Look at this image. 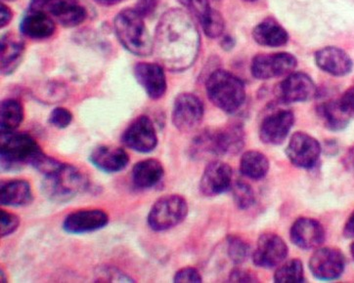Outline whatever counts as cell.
I'll list each match as a JSON object with an SVG mask.
<instances>
[{"label": "cell", "instance_id": "6da1fadb", "mask_svg": "<svg viewBox=\"0 0 354 283\" xmlns=\"http://www.w3.org/2000/svg\"><path fill=\"white\" fill-rule=\"evenodd\" d=\"M199 30L190 14L171 9L160 17L156 28L154 52L162 67L183 72L192 67L199 56Z\"/></svg>", "mask_w": 354, "mask_h": 283}, {"label": "cell", "instance_id": "7a4b0ae2", "mask_svg": "<svg viewBox=\"0 0 354 283\" xmlns=\"http://www.w3.org/2000/svg\"><path fill=\"white\" fill-rule=\"evenodd\" d=\"M44 153L37 142L30 134L23 132L1 133V171L17 172L27 165L34 167Z\"/></svg>", "mask_w": 354, "mask_h": 283}, {"label": "cell", "instance_id": "3957f363", "mask_svg": "<svg viewBox=\"0 0 354 283\" xmlns=\"http://www.w3.org/2000/svg\"><path fill=\"white\" fill-rule=\"evenodd\" d=\"M118 39L127 51L133 55L147 57L154 52V40L149 34L144 18L136 9L120 11L114 20Z\"/></svg>", "mask_w": 354, "mask_h": 283}, {"label": "cell", "instance_id": "277c9868", "mask_svg": "<svg viewBox=\"0 0 354 283\" xmlns=\"http://www.w3.org/2000/svg\"><path fill=\"white\" fill-rule=\"evenodd\" d=\"M207 97L224 113H234L246 101V89L242 80L227 70H216L207 77Z\"/></svg>", "mask_w": 354, "mask_h": 283}, {"label": "cell", "instance_id": "5b68a950", "mask_svg": "<svg viewBox=\"0 0 354 283\" xmlns=\"http://www.w3.org/2000/svg\"><path fill=\"white\" fill-rule=\"evenodd\" d=\"M87 188L86 176L74 165L61 164L44 175L42 192L50 202L66 204Z\"/></svg>", "mask_w": 354, "mask_h": 283}, {"label": "cell", "instance_id": "8992f818", "mask_svg": "<svg viewBox=\"0 0 354 283\" xmlns=\"http://www.w3.org/2000/svg\"><path fill=\"white\" fill-rule=\"evenodd\" d=\"M188 204L179 195H169L159 198L148 215V225L155 232L171 230L185 220Z\"/></svg>", "mask_w": 354, "mask_h": 283}, {"label": "cell", "instance_id": "52a82bcc", "mask_svg": "<svg viewBox=\"0 0 354 283\" xmlns=\"http://www.w3.org/2000/svg\"><path fill=\"white\" fill-rule=\"evenodd\" d=\"M29 10L50 16L65 28H75L84 22L87 12L77 0H32Z\"/></svg>", "mask_w": 354, "mask_h": 283}, {"label": "cell", "instance_id": "ba28073f", "mask_svg": "<svg viewBox=\"0 0 354 283\" xmlns=\"http://www.w3.org/2000/svg\"><path fill=\"white\" fill-rule=\"evenodd\" d=\"M204 104L192 93L179 94L172 108V124L177 130L188 133L195 130L204 119Z\"/></svg>", "mask_w": 354, "mask_h": 283}, {"label": "cell", "instance_id": "9c48e42d", "mask_svg": "<svg viewBox=\"0 0 354 283\" xmlns=\"http://www.w3.org/2000/svg\"><path fill=\"white\" fill-rule=\"evenodd\" d=\"M297 67V59L292 54H261L252 60V74L257 79L266 80L292 74Z\"/></svg>", "mask_w": 354, "mask_h": 283}, {"label": "cell", "instance_id": "30bf717a", "mask_svg": "<svg viewBox=\"0 0 354 283\" xmlns=\"http://www.w3.org/2000/svg\"><path fill=\"white\" fill-rule=\"evenodd\" d=\"M122 141L127 148L141 153L153 152L158 146V136L152 120L140 115L127 126Z\"/></svg>", "mask_w": 354, "mask_h": 283}, {"label": "cell", "instance_id": "8fae6325", "mask_svg": "<svg viewBox=\"0 0 354 283\" xmlns=\"http://www.w3.org/2000/svg\"><path fill=\"white\" fill-rule=\"evenodd\" d=\"M309 269L318 280H337L346 269V257L341 250L334 247L318 248L309 260Z\"/></svg>", "mask_w": 354, "mask_h": 283}, {"label": "cell", "instance_id": "7c38bea8", "mask_svg": "<svg viewBox=\"0 0 354 283\" xmlns=\"http://www.w3.org/2000/svg\"><path fill=\"white\" fill-rule=\"evenodd\" d=\"M288 159L299 168H313L320 159L319 142L304 132H297L290 139L287 150Z\"/></svg>", "mask_w": 354, "mask_h": 283}, {"label": "cell", "instance_id": "4fadbf2b", "mask_svg": "<svg viewBox=\"0 0 354 283\" xmlns=\"http://www.w3.org/2000/svg\"><path fill=\"white\" fill-rule=\"evenodd\" d=\"M313 80L304 72H292L276 88V96L284 104L306 102L316 95Z\"/></svg>", "mask_w": 354, "mask_h": 283}, {"label": "cell", "instance_id": "5bb4252c", "mask_svg": "<svg viewBox=\"0 0 354 283\" xmlns=\"http://www.w3.org/2000/svg\"><path fill=\"white\" fill-rule=\"evenodd\" d=\"M287 255L288 246L284 240L276 233H268L259 237L252 261L259 268L272 269L279 266Z\"/></svg>", "mask_w": 354, "mask_h": 283}, {"label": "cell", "instance_id": "9a60e30c", "mask_svg": "<svg viewBox=\"0 0 354 283\" xmlns=\"http://www.w3.org/2000/svg\"><path fill=\"white\" fill-rule=\"evenodd\" d=\"M295 122L290 110H276L264 117L259 127V137L264 144L280 145L287 139Z\"/></svg>", "mask_w": 354, "mask_h": 283}, {"label": "cell", "instance_id": "2e32d148", "mask_svg": "<svg viewBox=\"0 0 354 283\" xmlns=\"http://www.w3.org/2000/svg\"><path fill=\"white\" fill-rule=\"evenodd\" d=\"M232 184V168L221 160H212L201 178L200 191L206 197H216L225 193Z\"/></svg>", "mask_w": 354, "mask_h": 283}, {"label": "cell", "instance_id": "e0dca14e", "mask_svg": "<svg viewBox=\"0 0 354 283\" xmlns=\"http://www.w3.org/2000/svg\"><path fill=\"white\" fill-rule=\"evenodd\" d=\"M109 216L104 210L82 209L72 212L63 222V230L71 235L96 232L105 228Z\"/></svg>", "mask_w": 354, "mask_h": 283}, {"label": "cell", "instance_id": "ac0fdd59", "mask_svg": "<svg viewBox=\"0 0 354 283\" xmlns=\"http://www.w3.org/2000/svg\"><path fill=\"white\" fill-rule=\"evenodd\" d=\"M134 77L149 98L159 100L166 94L167 84L164 68L160 64L139 63L134 67Z\"/></svg>", "mask_w": 354, "mask_h": 283}, {"label": "cell", "instance_id": "d6986e66", "mask_svg": "<svg viewBox=\"0 0 354 283\" xmlns=\"http://www.w3.org/2000/svg\"><path fill=\"white\" fill-rule=\"evenodd\" d=\"M292 244L304 250L316 249L325 242V231L319 222L313 218L297 219L291 228Z\"/></svg>", "mask_w": 354, "mask_h": 283}, {"label": "cell", "instance_id": "ffe728a7", "mask_svg": "<svg viewBox=\"0 0 354 283\" xmlns=\"http://www.w3.org/2000/svg\"><path fill=\"white\" fill-rule=\"evenodd\" d=\"M89 162L105 173L122 171L129 164V157L124 148L112 146H99L92 150Z\"/></svg>", "mask_w": 354, "mask_h": 283}, {"label": "cell", "instance_id": "44dd1931", "mask_svg": "<svg viewBox=\"0 0 354 283\" xmlns=\"http://www.w3.org/2000/svg\"><path fill=\"white\" fill-rule=\"evenodd\" d=\"M315 62L320 70L334 77L348 75L353 67L351 57L337 47L321 49L315 54Z\"/></svg>", "mask_w": 354, "mask_h": 283}, {"label": "cell", "instance_id": "7402d4cb", "mask_svg": "<svg viewBox=\"0 0 354 283\" xmlns=\"http://www.w3.org/2000/svg\"><path fill=\"white\" fill-rule=\"evenodd\" d=\"M26 43L22 35L8 32L1 37V74L11 75L22 61Z\"/></svg>", "mask_w": 354, "mask_h": 283}, {"label": "cell", "instance_id": "603a6c76", "mask_svg": "<svg viewBox=\"0 0 354 283\" xmlns=\"http://www.w3.org/2000/svg\"><path fill=\"white\" fill-rule=\"evenodd\" d=\"M24 37L35 40L49 39L55 34L56 23L53 18L39 11H28L20 25Z\"/></svg>", "mask_w": 354, "mask_h": 283}, {"label": "cell", "instance_id": "cb8c5ba5", "mask_svg": "<svg viewBox=\"0 0 354 283\" xmlns=\"http://www.w3.org/2000/svg\"><path fill=\"white\" fill-rule=\"evenodd\" d=\"M164 174V167L159 160H141L132 169V185L138 190H149L156 187L162 181Z\"/></svg>", "mask_w": 354, "mask_h": 283}, {"label": "cell", "instance_id": "d4e9b609", "mask_svg": "<svg viewBox=\"0 0 354 283\" xmlns=\"http://www.w3.org/2000/svg\"><path fill=\"white\" fill-rule=\"evenodd\" d=\"M34 200L32 188L26 180L2 182L0 188V202L4 206L24 207Z\"/></svg>", "mask_w": 354, "mask_h": 283}, {"label": "cell", "instance_id": "484cf974", "mask_svg": "<svg viewBox=\"0 0 354 283\" xmlns=\"http://www.w3.org/2000/svg\"><path fill=\"white\" fill-rule=\"evenodd\" d=\"M214 130L219 157L237 155L244 148L246 135L242 125L229 124L223 128Z\"/></svg>", "mask_w": 354, "mask_h": 283}, {"label": "cell", "instance_id": "4316f807", "mask_svg": "<svg viewBox=\"0 0 354 283\" xmlns=\"http://www.w3.org/2000/svg\"><path fill=\"white\" fill-rule=\"evenodd\" d=\"M317 113L323 125L331 131L344 130L351 121V115L344 108L341 100L321 104Z\"/></svg>", "mask_w": 354, "mask_h": 283}, {"label": "cell", "instance_id": "83f0119b", "mask_svg": "<svg viewBox=\"0 0 354 283\" xmlns=\"http://www.w3.org/2000/svg\"><path fill=\"white\" fill-rule=\"evenodd\" d=\"M252 37L259 46L266 47L284 46L289 40V35L285 28L272 19H266L259 23L254 28Z\"/></svg>", "mask_w": 354, "mask_h": 283}, {"label": "cell", "instance_id": "f1b7e54d", "mask_svg": "<svg viewBox=\"0 0 354 283\" xmlns=\"http://www.w3.org/2000/svg\"><path fill=\"white\" fill-rule=\"evenodd\" d=\"M269 160L266 155L257 150H248L240 160V171L252 180H261L268 175Z\"/></svg>", "mask_w": 354, "mask_h": 283}, {"label": "cell", "instance_id": "f546056e", "mask_svg": "<svg viewBox=\"0 0 354 283\" xmlns=\"http://www.w3.org/2000/svg\"><path fill=\"white\" fill-rule=\"evenodd\" d=\"M24 119L22 104L15 99H6L0 106V129L1 133L15 132Z\"/></svg>", "mask_w": 354, "mask_h": 283}, {"label": "cell", "instance_id": "4dcf8cb0", "mask_svg": "<svg viewBox=\"0 0 354 283\" xmlns=\"http://www.w3.org/2000/svg\"><path fill=\"white\" fill-rule=\"evenodd\" d=\"M304 280L303 263L299 259H292L279 266L274 275L276 283H301Z\"/></svg>", "mask_w": 354, "mask_h": 283}, {"label": "cell", "instance_id": "1f68e13d", "mask_svg": "<svg viewBox=\"0 0 354 283\" xmlns=\"http://www.w3.org/2000/svg\"><path fill=\"white\" fill-rule=\"evenodd\" d=\"M233 199L240 209H248L252 206L256 200L254 192L246 182L236 181L232 184Z\"/></svg>", "mask_w": 354, "mask_h": 283}, {"label": "cell", "instance_id": "d6a6232c", "mask_svg": "<svg viewBox=\"0 0 354 283\" xmlns=\"http://www.w3.org/2000/svg\"><path fill=\"white\" fill-rule=\"evenodd\" d=\"M199 22L205 35L209 39H217L223 34L224 20L223 16L214 9L212 8V10Z\"/></svg>", "mask_w": 354, "mask_h": 283}, {"label": "cell", "instance_id": "836d02e7", "mask_svg": "<svg viewBox=\"0 0 354 283\" xmlns=\"http://www.w3.org/2000/svg\"><path fill=\"white\" fill-rule=\"evenodd\" d=\"M228 255L235 264H242L247 260L250 255V245L237 235L228 237Z\"/></svg>", "mask_w": 354, "mask_h": 283}, {"label": "cell", "instance_id": "e575fe53", "mask_svg": "<svg viewBox=\"0 0 354 283\" xmlns=\"http://www.w3.org/2000/svg\"><path fill=\"white\" fill-rule=\"evenodd\" d=\"M96 282H134L132 278L111 266H102L98 271Z\"/></svg>", "mask_w": 354, "mask_h": 283}, {"label": "cell", "instance_id": "d590c367", "mask_svg": "<svg viewBox=\"0 0 354 283\" xmlns=\"http://www.w3.org/2000/svg\"><path fill=\"white\" fill-rule=\"evenodd\" d=\"M20 226V218L13 213H9L6 210L0 211V235L6 237L15 233Z\"/></svg>", "mask_w": 354, "mask_h": 283}, {"label": "cell", "instance_id": "8d00e7d4", "mask_svg": "<svg viewBox=\"0 0 354 283\" xmlns=\"http://www.w3.org/2000/svg\"><path fill=\"white\" fill-rule=\"evenodd\" d=\"M198 20H202L212 10L209 0H177Z\"/></svg>", "mask_w": 354, "mask_h": 283}, {"label": "cell", "instance_id": "74e56055", "mask_svg": "<svg viewBox=\"0 0 354 283\" xmlns=\"http://www.w3.org/2000/svg\"><path fill=\"white\" fill-rule=\"evenodd\" d=\"M73 121V115L68 108L58 107L52 110L49 115L48 122L52 126L58 129H65Z\"/></svg>", "mask_w": 354, "mask_h": 283}, {"label": "cell", "instance_id": "f35d334b", "mask_svg": "<svg viewBox=\"0 0 354 283\" xmlns=\"http://www.w3.org/2000/svg\"><path fill=\"white\" fill-rule=\"evenodd\" d=\"M202 282L203 278L201 277L199 271L192 266L181 269L174 277V282L176 283H201Z\"/></svg>", "mask_w": 354, "mask_h": 283}, {"label": "cell", "instance_id": "ab89813d", "mask_svg": "<svg viewBox=\"0 0 354 283\" xmlns=\"http://www.w3.org/2000/svg\"><path fill=\"white\" fill-rule=\"evenodd\" d=\"M159 3L160 0H138L134 9L144 19L149 18L154 15Z\"/></svg>", "mask_w": 354, "mask_h": 283}, {"label": "cell", "instance_id": "60d3db41", "mask_svg": "<svg viewBox=\"0 0 354 283\" xmlns=\"http://www.w3.org/2000/svg\"><path fill=\"white\" fill-rule=\"evenodd\" d=\"M229 280L230 282H259V280L254 277V273L248 272L246 270H241V269L233 270Z\"/></svg>", "mask_w": 354, "mask_h": 283}, {"label": "cell", "instance_id": "b9f144b4", "mask_svg": "<svg viewBox=\"0 0 354 283\" xmlns=\"http://www.w3.org/2000/svg\"><path fill=\"white\" fill-rule=\"evenodd\" d=\"M344 108L351 115H354V86L349 88L348 91L344 92L342 98L339 99Z\"/></svg>", "mask_w": 354, "mask_h": 283}, {"label": "cell", "instance_id": "7bdbcfd3", "mask_svg": "<svg viewBox=\"0 0 354 283\" xmlns=\"http://www.w3.org/2000/svg\"><path fill=\"white\" fill-rule=\"evenodd\" d=\"M0 27L6 28L9 23L11 22L12 18H13V12L9 8L6 4L1 3V9H0Z\"/></svg>", "mask_w": 354, "mask_h": 283}, {"label": "cell", "instance_id": "ee69618b", "mask_svg": "<svg viewBox=\"0 0 354 283\" xmlns=\"http://www.w3.org/2000/svg\"><path fill=\"white\" fill-rule=\"evenodd\" d=\"M344 165L346 170L354 175V147L349 148L344 157Z\"/></svg>", "mask_w": 354, "mask_h": 283}, {"label": "cell", "instance_id": "f6af8a7d", "mask_svg": "<svg viewBox=\"0 0 354 283\" xmlns=\"http://www.w3.org/2000/svg\"><path fill=\"white\" fill-rule=\"evenodd\" d=\"M344 235L346 237H354V211L348 217L344 228Z\"/></svg>", "mask_w": 354, "mask_h": 283}, {"label": "cell", "instance_id": "bcb514c9", "mask_svg": "<svg viewBox=\"0 0 354 283\" xmlns=\"http://www.w3.org/2000/svg\"><path fill=\"white\" fill-rule=\"evenodd\" d=\"M94 1L97 2V3L101 4V6H112L120 3V2H122V0H94Z\"/></svg>", "mask_w": 354, "mask_h": 283}, {"label": "cell", "instance_id": "7dc6e473", "mask_svg": "<svg viewBox=\"0 0 354 283\" xmlns=\"http://www.w3.org/2000/svg\"><path fill=\"white\" fill-rule=\"evenodd\" d=\"M1 282H7V280L6 278V273L3 272V270L1 269Z\"/></svg>", "mask_w": 354, "mask_h": 283}, {"label": "cell", "instance_id": "c3c4849f", "mask_svg": "<svg viewBox=\"0 0 354 283\" xmlns=\"http://www.w3.org/2000/svg\"><path fill=\"white\" fill-rule=\"evenodd\" d=\"M351 256H353V258L354 259V242L353 244H351Z\"/></svg>", "mask_w": 354, "mask_h": 283}, {"label": "cell", "instance_id": "681fc988", "mask_svg": "<svg viewBox=\"0 0 354 283\" xmlns=\"http://www.w3.org/2000/svg\"><path fill=\"white\" fill-rule=\"evenodd\" d=\"M245 1L254 2L256 1V0H245Z\"/></svg>", "mask_w": 354, "mask_h": 283}, {"label": "cell", "instance_id": "f907efd6", "mask_svg": "<svg viewBox=\"0 0 354 283\" xmlns=\"http://www.w3.org/2000/svg\"><path fill=\"white\" fill-rule=\"evenodd\" d=\"M6 1H14V0H6Z\"/></svg>", "mask_w": 354, "mask_h": 283}]
</instances>
